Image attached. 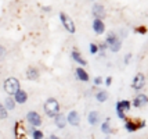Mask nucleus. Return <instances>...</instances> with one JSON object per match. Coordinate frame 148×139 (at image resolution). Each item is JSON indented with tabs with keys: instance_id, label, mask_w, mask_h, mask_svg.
<instances>
[{
	"instance_id": "nucleus-1",
	"label": "nucleus",
	"mask_w": 148,
	"mask_h": 139,
	"mask_svg": "<svg viewBox=\"0 0 148 139\" xmlns=\"http://www.w3.org/2000/svg\"><path fill=\"white\" fill-rule=\"evenodd\" d=\"M43 110H45V114L49 118H54L56 115L60 114L61 109H60V103L56 98H49L43 104Z\"/></svg>"
},
{
	"instance_id": "nucleus-14",
	"label": "nucleus",
	"mask_w": 148,
	"mask_h": 139,
	"mask_svg": "<svg viewBox=\"0 0 148 139\" xmlns=\"http://www.w3.org/2000/svg\"><path fill=\"white\" fill-rule=\"evenodd\" d=\"M39 77H40L39 68H36V67H33V66L26 68V80L28 81H38Z\"/></svg>"
},
{
	"instance_id": "nucleus-9",
	"label": "nucleus",
	"mask_w": 148,
	"mask_h": 139,
	"mask_svg": "<svg viewBox=\"0 0 148 139\" xmlns=\"http://www.w3.org/2000/svg\"><path fill=\"white\" fill-rule=\"evenodd\" d=\"M91 14L94 18H100V20H104L105 18V8L101 3H97L94 1V4L91 7Z\"/></svg>"
},
{
	"instance_id": "nucleus-30",
	"label": "nucleus",
	"mask_w": 148,
	"mask_h": 139,
	"mask_svg": "<svg viewBox=\"0 0 148 139\" xmlns=\"http://www.w3.org/2000/svg\"><path fill=\"white\" fill-rule=\"evenodd\" d=\"M104 82H105V85H107V86H111V85H112V77H107Z\"/></svg>"
},
{
	"instance_id": "nucleus-22",
	"label": "nucleus",
	"mask_w": 148,
	"mask_h": 139,
	"mask_svg": "<svg viewBox=\"0 0 148 139\" xmlns=\"http://www.w3.org/2000/svg\"><path fill=\"white\" fill-rule=\"evenodd\" d=\"M31 136H32V139H45V133H43V131L35 128V131L31 133Z\"/></svg>"
},
{
	"instance_id": "nucleus-24",
	"label": "nucleus",
	"mask_w": 148,
	"mask_h": 139,
	"mask_svg": "<svg viewBox=\"0 0 148 139\" xmlns=\"http://www.w3.org/2000/svg\"><path fill=\"white\" fill-rule=\"evenodd\" d=\"M89 50H90L91 54H98V45L94 43V42H91L90 45H89Z\"/></svg>"
},
{
	"instance_id": "nucleus-17",
	"label": "nucleus",
	"mask_w": 148,
	"mask_h": 139,
	"mask_svg": "<svg viewBox=\"0 0 148 139\" xmlns=\"http://www.w3.org/2000/svg\"><path fill=\"white\" fill-rule=\"evenodd\" d=\"M87 122H89L91 127H96L97 124L100 122V113L96 111V110H91V111L87 114Z\"/></svg>"
},
{
	"instance_id": "nucleus-18",
	"label": "nucleus",
	"mask_w": 148,
	"mask_h": 139,
	"mask_svg": "<svg viewBox=\"0 0 148 139\" xmlns=\"http://www.w3.org/2000/svg\"><path fill=\"white\" fill-rule=\"evenodd\" d=\"M130 109H132V102L130 100H119V102H116L115 110H121L123 113H127Z\"/></svg>"
},
{
	"instance_id": "nucleus-7",
	"label": "nucleus",
	"mask_w": 148,
	"mask_h": 139,
	"mask_svg": "<svg viewBox=\"0 0 148 139\" xmlns=\"http://www.w3.org/2000/svg\"><path fill=\"white\" fill-rule=\"evenodd\" d=\"M145 86V77L143 73H137L134 75V78L132 81V88L134 91H141L143 88Z\"/></svg>"
},
{
	"instance_id": "nucleus-34",
	"label": "nucleus",
	"mask_w": 148,
	"mask_h": 139,
	"mask_svg": "<svg viewBox=\"0 0 148 139\" xmlns=\"http://www.w3.org/2000/svg\"><path fill=\"white\" fill-rule=\"evenodd\" d=\"M105 139H111V138H110V135H107V136H105Z\"/></svg>"
},
{
	"instance_id": "nucleus-21",
	"label": "nucleus",
	"mask_w": 148,
	"mask_h": 139,
	"mask_svg": "<svg viewBox=\"0 0 148 139\" xmlns=\"http://www.w3.org/2000/svg\"><path fill=\"white\" fill-rule=\"evenodd\" d=\"M108 98H110V95H108L107 91H98L96 93V100L98 103H105L108 100Z\"/></svg>"
},
{
	"instance_id": "nucleus-29",
	"label": "nucleus",
	"mask_w": 148,
	"mask_h": 139,
	"mask_svg": "<svg viewBox=\"0 0 148 139\" xmlns=\"http://www.w3.org/2000/svg\"><path fill=\"white\" fill-rule=\"evenodd\" d=\"M4 54H6V47L0 45V59H3V57H4Z\"/></svg>"
},
{
	"instance_id": "nucleus-28",
	"label": "nucleus",
	"mask_w": 148,
	"mask_h": 139,
	"mask_svg": "<svg viewBox=\"0 0 148 139\" xmlns=\"http://www.w3.org/2000/svg\"><path fill=\"white\" fill-rule=\"evenodd\" d=\"M116 115H118L121 120H126V113L121 111V110H116Z\"/></svg>"
},
{
	"instance_id": "nucleus-27",
	"label": "nucleus",
	"mask_w": 148,
	"mask_h": 139,
	"mask_svg": "<svg viewBox=\"0 0 148 139\" xmlns=\"http://www.w3.org/2000/svg\"><path fill=\"white\" fill-rule=\"evenodd\" d=\"M134 31H136L137 33H141V35H145V33H147V28H145V27H138V28H136Z\"/></svg>"
},
{
	"instance_id": "nucleus-8",
	"label": "nucleus",
	"mask_w": 148,
	"mask_h": 139,
	"mask_svg": "<svg viewBox=\"0 0 148 139\" xmlns=\"http://www.w3.org/2000/svg\"><path fill=\"white\" fill-rule=\"evenodd\" d=\"M66 122L72 127H79L80 125V114L76 111V110H71L66 115Z\"/></svg>"
},
{
	"instance_id": "nucleus-32",
	"label": "nucleus",
	"mask_w": 148,
	"mask_h": 139,
	"mask_svg": "<svg viewBox=\"0 0 148 139\" xmlns=\"http://www.w3.org/2000/svg\"><path fill=\"white\" fill-rule=\"evenodd\" d=\"M42 10H43V11H45V13H51V7H47V6H43L42 7Z\"/></svg>"
},
{
	"instance_id": "nucleus-6",
	"label": "nucleus",
	"mask_w": 148,
	"mask_h": 139,
	"mask_svg": "<svg viewBox=\"0 0 148 139\" xmlns=\"http://www.w3.org/2000/svg\"><path fill=\"white\" fill-rule=\"evenodd\" d=\"M145 127V121H133V120H125V129L127 132H136Z\"/></svg>"
},
{
	"instance_id": "nucleus-16",
	"label": "nucleus",
	"mask_w": 148,
	"mask_h": 139,
	"mask_svg": "<svg viewBox=\"0 0 148 139\" xmlns=\"http://www.w3.org/2000/svg\"><path fill=\"white\" fill-rule=\"evenodd\" d=\"M54 125L57 127L58 129H64L65 127L68 125V122H66V117H65L64 114H58L54 117Z\"/></svg>"
},
{
	"instance_id": "nucleus-10",
	"label": "nucleus",
	"mask_w": 148,
	"mask_h": 139,
	"mask_svg": "<svg viewBox=\"0 0 148 139\" xmlns=\"http://www.w3.org/2000/svg\"><path fill=\"white\" fill-rule=\"evenodd\" d=\"M147 103H148V96L147 95H144V93H138L134 99H133V102H132V106L136 107V109H140V107L145 106Z\"/></svg>"
},
{
	"instance_id": "nucleus-23",
	"label": "nucleus",
	"mask_w": 148,
	"mask_h": 139,
	"mask_svg": "<svg viewBox=\"0 0 148 139\" xmlns=\"http://www.w3.org/2000/svg\"><path fill=\"white\" fill-rule=\"evenodd\" d=\"M8 117V111L7 109L3 106V103H0V120H6Z\"/></svg>"
},
{
	"instance_id": "nucleus-35",
	"label": "nucleus",
	"mask_w": 148,
	"mask_h": 139,
	"mask_svg": "<svg viewBox=\"0 0 148 139\" xmlns=\"http://www.w3.org/2000/svg\"><path fill=\"white\" fill-rule=\"evenodd\" d=\"M91 1H93V3H94V1H96V0H91Z\"/></svg>"
},
{
	"instance_id": "nucleus-11",
	"label": "nucleus",
	"mask_w": 148,
	"mask_h": 139,
	"mask_svg": "<svg viewBox=\"0 0 148 139\" xmlns=\"http://www.w3.org/2000/svg\"><path fill=\"white\" fill-rule=\"evenodd\" d=\"M71 59L75 61V63H77L79 64V67H86L87 66V61L84 60V57L82 56V53L79 52V50H76V49H73L71 52Z\"/></svg>"
},
{
	"instance_id": "nucleus-33",
	"label": "nucleus",
	"mask_w": 148,
	"mask_h": 139,
	"mask_svg": "<svg viewBox=\"0 0 148 139\" xmlns=\"http://www.w3.org/2000/svg\"><path fill=\"white\" fill-rule=\"evenodd\" d=\"M49 139H61V138H60V136H57L56 133H51V135L49 136Z\"/></svg>"
},
{
	"instance_id": "nucleus-4",
	"label": "nucleus",
	"mask_w": 148,
	"mask_h": 139,
	"mask_svg": "<svg viewBox=\"0 0 148 139\" xmlns=\"http://www.w3.org/2000/svg\"><path fill=\"white\" fill-rule=\"evenodd\" d=\"M58 17H60V21H61V24H62V27L65 28L66 32H69V33L76 32V27H75V22L72 20V17H69V15L66 13H64V11H60Z\"/></svg>"
},
{
	"instance_id": "nucleus-15",
	"label": "nucleus",
	"mask_w": 148,
	"mask_h": 139,
	"mask_svg": "<svg viewBox=\"0 0 148 139\" xmlns=\"http://www.w3.org/2000/svg\"><path fill=\"white\" fill-rule=\"evenodd\" d=\"M13 98H14V100H15L17 104H25L26 102H28V93H26L25 91H22V89H19Z\"/></svg>"
},
{
	"instance_id": "nucleus-25",
	"label": "nucleus",
	"mask_w": 148,
	"mask_h": 139,
	"mask_svg": "<svg viewBox=\"0 0 148 139\" xmlns=\"http://www.w3.org/2000/svg\"><path fill=\"white\" fill-rule=\"evenodd\" d=\"M97 45H98V53H100V52H105V50L108 49V46H107V43H105V42L97 43Z\"/></svg>"
},
{
	"instance_id": "nucleus-2",
	"label": "nucleus",
	"mask_w": 148,
	"mask_h": 139,
	"mask_svg": "<svg viewBox=\"0 0 148 139\" xmlns=\"http://www.w3.org/2000/svg\"><path fill=\"white\" fill-rule=\"evenodd\" d=\"M104 42L107 43L108 49H110L111 52H114V53H118L121 50V47H122V39H119V36L114 31H110V32L107 33Z\"/></svg>"
},
{
	"instance_id": "nucleus-31",
	"label": "nucleus",
	"mask_w": 148,
	"mask_h": 139,
	"mask_svg": "<svg viewBox=\"0 0 148 139\" xmlns=\"http://www.w3.org/2000/svg\"><path fill=\"white\" fill-rule=\"evenodd\" d=\"M130 59H132V53H127L126 56H125V64H129Z\"/></svg>"
},
{
	"instance_id": "nucleus-19",
	"label": "nucleus",
	"mask_w": 148,
	"mask_h": 139,
	"mask_svg": "<svg viewBox=\"0 0 148 139\" xmlns=\"http://www.w3.org/2000/svg\"><path fill=\"white\" fill-rule=\"evenodd\" d=\"M3 106L7 109V111H11V110L15 109L17 103H15V100H14L13 96H7L6 99H4V102H3Z\"/></svg>"
},
{
	"instance_id": "nucleus-12",
	"label": "nucleus",
	"mask_w": 148,
	"mask_h": 139,
	"mask_svg": "<svg viewBox=\"0 0 148 139\" xmlns=\"http://www.w3.org/2000/svg\"><path fill=\"white\" fill-rule=\"evenodd\" d=\"M75 75H76V80L80 81V82H89L90 81V75L84 70V67H77L75 70Z\"/></svg>"
},
{
	"instance_id": "nucleus-3",
	"label": "nucleus",
	"mask_w": 148,
	"mask_h": 139,
	"mask_svg": "<svg viewBox=\"0 0 148 139\" xmlns=\"http://www.w3.org/2000/svg\"><path fill=\"white\" fill-rule=\"evenodd\" d=\"M3 89L4 92L8 95V96H14L15 93L21 89V85H19V81L15 78V77H8L4 84H3Z\"/></svg>"
},
{
	"instance_id": "nucleus-5",
	"label": "nucleus",
	"mask_w": 148,
	"mask_h": 139,
	"mask_svg": "<svg viewBox=\"0 0 148 139\" xmlns=\"http://www.w3.org/2000/svg\"><path fill=\"white\" fill-rule=\"evenodd\" d=\"M25 120L28 121V124L29 125L35 127V128H38V127L42 125V117H40V114H39L38 111H35V110H31V111L26 113L25 115Z\"/></svg>"
},
{
	"instance_id": "nucleus-13",
	"label": "nucleus",
	"mask_w": 148,
	"mask_h": 139,
	"mask_svg": "<svg viewBox=\"0 0 148 139\" xmlns=\"http://www.w3.org/2000/svg\"><path fill=\"white\" fill-rule=\"evenodd\" d=\"M91 27H93V31H94L97 35H103V33L105 32V24H104V21L100 20V18H94Z\"/></svg>"
},
{
	"instance_id": "nucleus-26",
	"label": "nucleus",
	"mask_w": 148,
	"mask_h": 139,
	"mask_svg": "<svg viewBox=\"0 0 148 139\" xmlns=\"http://www.w3.org/2000/svg\"><path fill=\"white\" fill-rule=\"evenodd\" d=\"M93 82H94V85H96V86H100V85H103V84H104V78H103V77H96Z\"/></svg>"
},
{
	"instance_id": "nucleus-20",
	"label": "nucleus",
	"mask_w": 148,
	"mask_h": 139,
	"mask_svg": "<svg viewBox=\"0 0 148 139\" xmlns=\"http://www.w3.org/2000/svg\"><path fill=\"white\" fill-rule=\"evenodd\" d=\"M101 132L105 133V135H111V133L114 132L112 131V128H111V118H105L104 122H101Z\"/></svg>"
}]
</instances>
